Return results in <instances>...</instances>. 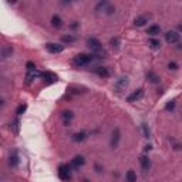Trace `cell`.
Returning a JSON list of instances; mask_svg holds the SVG:
<instances>
[{"label":"cell","mask_w":182,"mask_h":182,"mask_svg":"<svg viewBox=\"0 0 182 182\" xmlns=\"http://www.w3.org/2000/svg\"><path fill=\"white\" fill-rule=\"evenodd\" d=\"M93 57L94 56H90V54H78V56H76V59H74V64L78 65V67L87 65L88 63L93 61Z\"/></svg>","instance_id":"1"},{"label":"cell","mask_w":182,"mask_h":182,"mask_svg":"<svg viewBox=\"0 0 182 182\" xmlns=\"http://www.w3.org/2000/svg\"><path fill=\"white\" fill-rule=\"evenodd\" d=\"M127 85H128V78H127V77H121V78H118L117 82L114 84V90L117 91L118 94H121L124 90L127 88Z\"/></svg>","instance_id":"2"},{"label":"cell","mask_w":182,"mask_h":182,"mask_svg":"<svg viewBox=\"0 0 182 182\" xmlns=\"http://www.w3.org/2000/svg\"><path fill=\"white\" fill-rule=\"evenodd\" d=\"M59 176H60V179H63V181H67V179H70V178H71L70 166H68V165H60V168H59Z\"/></svg>","instance_id":"3"},{"label":"cell","mask_w":182,"mask_h":182,"mask_svg":"<svg viewBox=\"0 0 182 182\" xmlns=\"http://www.w3.org/2000/svg\"><path fill=\"white\" fill-rule=\"evenodd\" d=\"M95 10H97V12H100V13H101V12L112 13V12H114V7H112L111 4H110V1H107V0H103L100 4L95 7Z\"/></svg>","instance_id":"4"},{"label":"cell","mask_w":182,"mask_h":182,"mask_svg":"<svg viewBox=\"0 0 182 182\" xmlns=\"http://www.w3.org/2000/svg\"><path fill=\"white\" fill-rule=\"evenodd\" d=\"M87 46L91 48L94 53H95V51H100V50H103L101 43L97 40V39H94V37H90V39H88V40H87Z\"/></svg>","instance_id":"5"},{"label":"cell","mask_w":182,"mask_h":182,"mask_svg":"<svg viewBox=\"0 0 182 182\" xmlns=\"http://www.w3.org/2000/svg\"><path fill=\"white\" fill-rule=\"evenodd\" d=\"M120 140H121V132H120V129H118V128H115L114 131H112L111 141H110V145H111L112 149L118 147V142H120Z\"/></svg>","instance_id":"6"},{"label":"cell","mask_w":182,"mask_h":182,"mask_svg":"<svg viewBox=\"0 0 182 182\" xmlns=\"http://www.w3.org/2000/svg\"><path fill=\"white\" fill-rule=\"evenodd\" d=\"M46 48H47V51H50V53H53V54L61 53V51L64 50V47H63V46L56 44V43H47V44H46Z\"/></svg>","instance_id":"7"},{"label":"cell","mask_w":182,"mask_h":182,"mask_svg":"<svg viewBox=\"0 0 182 182\" xmlns=\"http://www.w3.org/2000/svg\"><path fill=\"white\" fill-rule=\"evenodd\" d=\"M165 40H166V43H169V44L178 43V41H179V34H178L176 31H168V33L165 34Z\"/></svg>","instance_id":"8"},{"label":"cell","mask_w":182,"mask_h":182,"mask_svg":"<svg viewBox=\"0 0 182 182\" xmlns=\"http://www.w3.org/2000/svg\"><path fill=\"white\" fill-rule=\"evenodd\" d=\"M41 77L44 78V81H47V82H56V81H59V77L56 76L54 73H51V71H46V73H43L41 74Z\"/></svg>","instance_id":"9"},{"label":"cell","mask_w":182,"mask_h":182,"mask_svg":"<svg viewBox=\"0 0 182 182\" xmlns=\"http://www.w3.org/2000/svg\"><path fill=\"white\" fill-rule=\"evenodd\" d=\"M142 97H144V90L142 88H140V90H137V91H134L132 94L128 97V101L129 103H135V101L141 100Z\"/></svg>","instance_id":"10"},{"label":"cell","mask_w":182,"mask_h":182,"mask_svg":"<svg viewBox=\"0 0 182 182\" xmlns=\"http://www.w3.org/2000/svg\"><path fill=\"white\" fill-rule=\"evenodd\" d=\"M140 164H141L144 171H149V168H151V159L148 158L147 155H142L140 158Z\"/></svg>","instance_id":"11"},{"label":"cell","mask_w":182,"mask_h":182,"mask_svg":"<svg viewBox=\"0 0 182 182\" xmlns=\"http://www.w3.org/2000/svg\"><path fill=\"white\" fill-rule=\"evenodd\" d=\"M84 164H85V159H84L82 155H77V157H74V159L71 161V165H73L74 168H80V166H82Z\"/></svg>","instance_id":"12"},{"label":"cell","mask_w":182,"mask_h":182,"mask_svg":"<svg viewBox=\"0 0 182 182\" xmlns=\"http://www.w3.org/2000/svg\"><path fill=\"white\" fill-rule=\"evenodd\" d=\"M147 80L149 82H154V84H155V82H159L161 78H159V76L158 74H155L154 71H148L147 73Z\"/></svg>","instance_id":"13"},{"label":"cell","mask_w":182,"mask_h":182,"mask_svg":"<svg viewBox=\"0 0 182 182\" xmlns=\"http://www.w3.org/2000/svg\"><path fill=\"white\" fill-rule=\"evenodd\" d=\"M85 138H87V134H85V132H76V134L71 137V140L74 142H82Z\"/></svg>","instance_id":"14"},{"label":"cell","mask_w":182,"mask_h":182,"mask_svg":"<svg viewBox=\"0 0 182 182\" xmlns=\"http://www.w3.org/2000/svg\"><path fill=\"white\" fill-rule=\"evenodd\" d=\"M148 16H138V17L134 20L135 26H138V27H141V26H144L145 23H148Z\"/></svg>","instance_id":"15"},{"label":"cell","mask_w":182,"mask_h":182,"mask_svg":"<svg viewBox=\"0 0 182 182\" xmlns=\"http://www.w3.org/2000/svg\"><path fill=\"white\" fill-rule=\"evenodd\" d=\"M51 26L56 27V29H60V27L63 26V20H61V17H60V16H53V17H51Z\"/></svg>","instance_id":"16"},{"label":"cell","mask_w":182,"mask_h":182,"mask_svg":"<svg viewBox=\"0 0 182 182\" xmlns=\"http://www.w3.org/2000/svg\"><path fill=\"white\" fill-rule=\"evenodd\" d=\"M94 71H95V73H97V74H98L100 77H104V78L110 76V71H108V68H105V67H97Z\"/></svg>","instance_id":"17"},{"label":"cell","mask_w":182,"mask_h":182,"mask_svg":"<svg viewBox=\"0 0 182 182\" xmlns=\"http://www.w3.org/2000/svg\"><path fill=\"white\" fill-rule=\"evenodd\" d=\"M159 31H161V27H159V26H149L147 30V34L157 36V34H159Z\"/></svg>","instance_id":"18"},{"label":"cell","mask_w":182,"mask_h":182,"mask_svg":"<svg viewBox=\"0 0 182 182\" xmlns=\"http://www.w3.org/2000/svg\"><path fill=\"white\" fill-rule=\"evenodd\" d=\"M61 117H63V120H64V124H68L73 120V117H74V114L71 111H64L63 114H61Z\"/></svg>","instance_id":"19"},{"label":"cell","mask_w":182,"mask_h":182,"mask_svg":"<svg viewBox=\"0 0 182 182\" xmlns=\"http://www.w3.org/2000/svg\"><path fill=\"white\" fill-rule=\"evenodd\" d=\"M12 53H13L12 46H4V47H3V53H1V56H3V59H7L9 56H12Z\"/></svg>","instance_id":"20"},{"label":"cell","mask_w":182,"mask_h":182,"mask_svg":"<svg viewBox=\"0 0 182 182\" xmlns=\"http://www.w3.org/2000/svg\"><path fill=\"white\" fill-rule=\"evenodd\" d=\"M9 164L12 165V166H17V165H19V157H17V154H13V155H10Z\"/></svg>","instance_id":"21"},{"label":"cell","mask_w":182,"mask_h":182,"mask_svg":"<svg viewBox=\"0 0 182 182\" xmlns=\"http://www.w3.org/2000/svg\"><path fill=\"white\" fill-rule=\"evenodd\" d=\"M61 40H63V43H74V41L77 40V37H76V36L68 34V36H63V37H61Z\"/></svg>","instance_id":"22"},{"label":"cell","mask_w":182,"mask_h":182,"mask_svg":"<svg viewBox=\"0 0 182 182\" xmlns=\"http://www.w3.org/2000/svg\"><path fill=\"white\" fill-rule=\"evenodd\" d=\"M127 181H128V182H135V181H137V175H135V172L132 169L127 172Z\"/></svg>","instance_id":"23"},{"label":"cell","mask_w":182,"mask_h":182,"mask_svg":"<svg viewBox=\"0 0 182 182\" xmlns=\"http://www.w3.org/2000/svg\"><path fill=\"white\" fill-rule=\"evenodd\" d=\"M149 46L152 48H159L161 47V43H159V40H157V39H151V40H149Z\"/></svg>","instance_id":"24"},{"label":"cell","mask_w":182,"mask_h":182,"mask_svg":"<svg viewBox=\"0 0 182 182\" xmlns=\"http://www.w3.org/2000/svg\"><path fill=\"white\" fill-rule=\"evenodd\" d=\"M26 110H27V105H26V104H22V105L17 107V110H16V114H17V115H22V114H23Z\"/></svg>","instance_id":"25"},{"label":"cell","mask_w":182,"mask_h":182,"mask_svg":"<svg viewBox=\"0 0 182 182\" xmlns=\"http://www.w3.org/2000/svg\"><path fill=\"white\" fill-rule=\"evenodd\" d=\"M142 129H144V135H145V138H149V129H148L147 124H142Z\"/></svg>","instance_id":"26"},{"label":"cell","mask_w":182,"mask_h":182,"mask_svg":"<svg viewBox=\"0 0 182 182\" xmlns=\"http://www.w3.org/2000/svg\"><path fill=\"white\" fill-rule=\"evenodd\" d=\"M19 125H20V121H19V120H16V121H14V123H13V129H14V132H16V134H17L19 132Z\"/></svg>","instance_id":"27"},{"label":"cell","mask_w":182,"mask_h":182,"mask_svg":"<svg viewBox=\"0 0 182 182\" xmlns=\"http://www.w3.org/2000/svg\"><path fill=\"white\" fill-rule=\"evenodd\" d=\"M118 44H120V40H118L117 37H115V39H111V46L112 47H118Z\"/></svg>","instance_id":"28"},{"label":"cell","mask_w":182,"mask_h":182,"mask_svg":"<svg viewBox=\"0 0 182 182\" xmlns=\"http://www.w3.org/2000/svg\"><path fill=\"white\" fill-rule=\"evenodd\" d=\"M26 67H27V70H36L34 63H31V61H29V63L26 64Z\"/></svg>","instance_id":"29"},{"label":"cell","mask_w":182,"mask_h":182,"mask_svg":"<svg viewBox=\"0 0 182 182\" xmlns=\"http://www.w3.org/2000/svg\"><path fill=\"white\" fill-rule=\"evenodd\" d=\"M174 108H175V101H171L166 104V110H174Z\"/></svg>","instance_id":"30"},{"label":"cell","mask_w":182,"mask_h":182,"mask_svg":"<svg viewBox=\"0 0 182 182\" xmlns=\"http://www.w3.org/2000/svg\"><path fill=\"white\" fill-rule=\"evenodd\" d=\"M168 67H169V70H176V68H178L176 63H174V61H172V63H169V64H168Z\"/></svg>","instance_id":"31"},{"label":"cell","mask_w":182,"mask_h":182,"mask_svg":"<svg viewBox=\"0 0 182 182\" xmlns=\"http://www.w3.org/2000/svg\"><path fill=\"white\" fill-rule=\"evenodd\" d=\"M149 149H151V145H147V147L144 148V151H149Z\"/></svg>","instance_id":"32"},{"label":"cell","mask_w":182,"mask_h":182,"mask_svg":"<svg viewBox=\"0 0 182 182\" xmlns=\"http://www.w3.org/2000/svg\"><path fill=\"white\" fill-rule=\"evenodd\" d=\"M70 1H74V0H63V3H70Z\"/></svg>","instance_id":"33"}]
</instances>
